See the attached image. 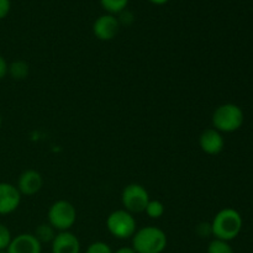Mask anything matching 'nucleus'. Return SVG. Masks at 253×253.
Returning a JSON list of instances; mask_svg holds the SVG:
<instances>
[{"label":"nucleus","mask_w":253,"mask_h":253,"mask_svg":"<svg viewBox=\"0 0 253 253\" xmlns=\"http://www.w3.org/2000/svg\"><path fill=\"white\" fill-rule=\"evenodd\" d=\"M12 237L10 230L5 225L0 224V251H6Z\"/></svg>","instance_id":"obj_18"},{"label":"nucleus","mask_w":253,"mask_h":253,"mask_svg":"<svg viewBox=\"0 0 253 253\" xmlns=\"http://www.w3.org/2000/svg\"><path fill=\"white\" fill-rule=\"evenodd\" d=\"M167 235L156 226L137 230L132 236V249L136 253H162L167 247Z\"/></svg>","instance_id":"obj_2"},{"label":"nucleus","mask_w":253,"mask_h":253,"mask_svg":"<svg viewBox=\"0 0 253 253\" xmlns=\"http://www.w3.org/2000/svg\"><path fill=\"white\" fill-rule=\"evenodd\" d=\"M35 236L42 244H46V242L53 241V239L56 237V230L51 226L49 224H41L40 226H37L36 231H35Z\"/></svg>","instance_id":"obj_14"},{"label":"nucleus","mask_w":253,"mask_h":253,"mask_svg":"<svg viewBox=\"0 0 253 253\" xmlns=\"http://www.w3.org/2000/svg\"><path fill=\"white\" fill-rule=\"evenodd\" d=\"M103 9L110 15H119L127 7L128 0H100Z\"/></svg>","instance_id":"obj_13"},{"label":"nucleus","mask_w":253,"mask_h":253,"mask_svg":"<svg viewBox=\"0 0 253 253\" xmlns=\"http://www.w3.org/2000/svg\"><path fill=\"white\" fill-rule=\"evenodd\" d=\"M1 124H2V119H1V115H0V127H1Z\"/></svg>","instance_id":"obj_24"},{"label":"nucleus","mask_w":253,"mask_h":253,"mask_svg":"<svg viewBox=\"0 0 253 253\" xmlns=\"http://www.w3.org/2000/svg\"><path fill=\"white\" fill-rule=\"evenodd\" d=\"M244 120V111L236 104H222L212 114V125L219 132H235L241 128Z\"/></svg>","instance_id":"obj_3"},{"label":"nucleus","mask_w":253,"mask_h":253,"mask_svg":"<svg viewBox=\"0 0 253 253\" xmlns=\"http://www.w3.org/2000/svg\"><path fill=\"white\" fill-rule=\"evenodd\" d=\"M200 148L208 155H219L224 150L225 141L221 132H219L215 128H208L203 131L199 138Z\"/></svg>","instance_id":"obj_11"},{"label":"nucleus","mask_w":253,"mask_h":253,"mask_svg":"<svg viewBox=\"0 0 253 253\" xmlns=\"http://www.w3.org/2000/svg\"><path fill=\"white\" fill-rule=\"evenodd\" d=\"M150 200V194L146 188L140 184H136V183L126 185L121 194V202H123L124 208L126 211L131 212V214L145 211Z\"/></svg>","instance_id":"obj_6"},{"label":"nucleus","mask_w":253,"mask_h":253,"mask_svg":"<svg viewBox=\"0 0 253 253\" xmlns=\"http://www.w3.org/2000/svg\"><path fill=\"white\" fill-rule=\"evenodd\" d=\"M85 253H114L111 251L110 246L103 241H96L91 244L90 246L86 249Z\"/></svg>","instance_id":"obj_19"},{"label":"nucleus","mask_w":253,"mask_h":253,"mask_svg":"<svg viewBox=\"0 0 253 253\" xmlns=\"http://www.w3.org/2000/svg\"><path fill=\"white\" fill-rule=\"evenodd\" d=\"M106 227L114 237L120 240L130 239L137 231L135 217L126 210H116L111 212L106 219Z\"/></svg>","instance_id":"obj_5"},{"label":"nucleus","mask_w":253,"mask_h":253,"mask_svg":"<svg viewBox=\"0 0 253 253\" xmlns=\"http://www.w3.org/2000/svg\"><path fill=\"white\" fill-rule=\"evenodd\" d=\"M145 211L151 219H160L165 214V205L160 200H150Z\"/></svg>","instance_id":"obj_16"},{"label":"nucleus","mask_w":253,"mask_h":253,"mask_svg":"<svg viewBox=\"0 0 253 253\" xmlns=\"http://www.w3.org/2000/svg\"><path fill=\"white\" fill-rule=\"evenodd\" d=\"M7 71H9V66H7L6 61L2 56H0V79L4 78L7 74Z\"/></svg>","instance_id":"obj_21"},{"label":"nucleus","mask_w":253,"mask_h":253,"mask_svg":"<svg viewBox=\"0 0 253 253\" xmlns=\"http://www.w3.org/2000/svg\"><path fill=\"white\" fill-rule=\"evenodd\" d=\"M7 72L14 79L21 81V79H25L29 76V64L25 61H15L10 64Z\"/></svg>","instance_id":"obj_15"},{"label":"nucleus","mask_w":253,"mask_h":253,"mask_svg":"<svg viewBox=\"0 0 253 253\" xmlns=\"http://www.w3.org/2000/svg\"><path fill=\"white\" fill-rule=\"evenodd\" d=\"M52 253H81L79 239L71 231H62L52 241Z\"/></svg>","instance_id":"obj_10"},{"label":"nucleus","mask_w":253,"mask_h":253,"mask_svg":"<svg viewBox=\"0 0 253 253\" xmlns=\"http://www.w3.org/2000/svg\"><path fill=\"white\" fill-rule=\"evenodd\" d=\"M120 30V22L115 15L105 14L99 16L93 24V34L100 41H110Z\"/></svg>","instance_id":"obj_7"},{"label":"nucleus","mask_w":253,"mask_h":253,"mask_svg":"<svg viewBox=\"0 0 253 253\" xmlns=\"http://www.w3.org/2000/svg\"><path fill=\"white\" fill-rule=\"evenodd\" d=\"M150 2H152V4L155 5H163V4H167L169 0H148Z\"/></svg>","instance_id":"obj_23"},{"label":"nucleus","mask_w":253,"mask_h":253,"mask_svg":"<svg viewBox=\"0 0 253 253\" xmlns=\"http://www.w3.org/2000/svg\"><path fill=\"white\" fill-rule=\"evenodd\" d=\"M77 220V210L67 200L53 203L48 210V224L57 231H68Z\"/></svg>","instance_id":"obj_4"},{"label":"nucleus","mask_w":253,"mask_h":253,"mask_svg":"<svg viewBox=\"0 0 253 253\" xmlns=\"http://www.w3.org/2000/svg\"><path fill=\"white\" fill-rule=\"evenodd\" d=\"M11 9V1L10 0H0V20L7 16Z\"/></svg>","instance_id":"obj_20"},{"label":"nucleus","mask_w":253,"mask_h":253,"mask_svg":"<svg viewBox=\"0 0 253 253\" xmlns=\"http://www.w3.org/2000/svg\"><path fill=\"white\" fill-rule=\"evenodd\" d=\"M21 193L9 183H0V214H10L19 208Z\"/></svg>","instance_id":"obj_8"},{"label":"nucleus","mask_w":253,"mask_h":253,"mask_svg":"<svg viewBox=\"0 0 253 253\" xmlns=\"http://www.w3.org/2000/svg\"><path fill=\"white\" fill-rule=\"evenodd\" d=\"M114 253H136V252L132 247H121V249H119L118 251Z\"/></svg>","instance_id":"obj_22"},{"label":"nucleus","mask_w":253,"mask_h":253,"mask_svg":"<svg viewBox=\"0 0 253 253\" xmlns=\"http://www.w3.org/2000/svg\"><path fill=\"white\" fill-rule=\"evenodd\" d=\"M242 217L237 210L226 208L215 215L211 225V234L215 239L231 241L236 239L242 230Z\"/></svg>","instance_id":"obj_1"},{"label":"nucleus","mask_w":253,"mask_h":253,"mask_svg":"<svg viewBox=\"0 0 253 253\" xmlns=\"http://www.w3.org/2000/svg\"><path fill=\"white\" fill-rule=\"evenodd\" d=\"M43 185L42 175L37 170L29 169L25 170L19 178L17 182V189L24 195H35L41 190Z\"/></svg>","instance_id":"obj_12"},{"label":"nucleus","mask_w":253,"mask_h":253,"mask_svg":"<svg viewBox=\"0 0 253 253\" xmlns=\"http://www.w3.org/2000/svg\"><path fill=\"white\" fill-rule=\"evenodd\" d=\"M7 253H41L42 245L32 234H21L14 237L7 247Z\"/></svg>","instance_id":"obj_9"},{"label":"nucleus","mask_w":253,"mask_h":253,"mask_svg":"<svg viewBox=\"0 0 253 253\" xmlns=\"http://www.w3.org/2000/svg\"><path fill=\"white\" fill-rule=\"evenodd\" d=\"M0 253H7V251H0Z\"/></svg>","instance_id":"obj_25"},{"label":"nucleus","mask_w":253,"mask_h":253,"mask_svg":"<svg viewBox=\"0 0 253 253\" xmlns=\"http://www.w3.org/2000/svg\"><path fill=\"white\" fill-rule=\"evenodd\" d=\"M208 253H235L232 247L227 241L222 240H212L208 246Z\"/></svg>","instance_id":"obj_17"}]
</instances>
